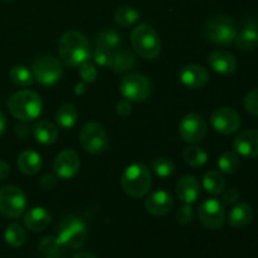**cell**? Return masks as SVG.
I'll list each match as a JSON object with an SVG mask.
<instances>
[{"instance_id": "38", "label": "cell", "mask_w": 258, "mask_h": 258, "mask_svg": "<svg viewBox=\"0 0 258 258\" xmlns=\"http://www.w3.org/2000/svg\"><path fill=\"white\" fill-rule=\"evenodd\" d=\"M244 108L252 115L258 116V88L251 91L244 98Z\"/></svg>"}, {"instance_id": "2", "label": "cell", "mask_w": 258, "mask_h": 258, "mask_svg": "<svg viewBox=\"0 0 258 258\" xmlns=\"http://www.w3.org/2000/svg\"><path fill=\"white\" fill-rule=\"evenodd\" d=\"M8 108L10 113L23 122H29L40 116L43 108L39 95L33 91L23 90L9 98Z\"/></svg>"}, {"instance_id": "31", "label": "cell", "mask_w": 258, "mask_h": 258, "mask_svg": "<svg viewBox=\"0 0 258 258\" xmlns=\"http://www.w3.org/2000/svg\"><path fill=\"white\" fill-rule=\"evenodd\" d=\"M9 77L10 81L19 87H29L34 82V76L32 71H29L24 66H14L10 70Z\"/></svg>"}, {"instance_id": "20", "label": "cell", "mask_w": 258, "mask_h": 258, "mask_svg": "<svg viewBox=\"0 0 258 258\" xmlns=\"http://www.w3.org/2000/svg\"><path fill=\"white\" fill-rule=\"evenodd\" d=\"M23 221H24L25 228L29 231L42 232L49 226L50 214L43 207H34L25 213Z\"/></svg>"}, {"instance_id": "23", "label": "cell", "mask_w": 258, "mask_h": 258, "mask_svg": "<svg viewBox=\"0 0 258 258\" xmlns=\"http://www.w3.org/2000/svg\"><path fill=\"white\" fill-rule=\"evenodd\" d=\"M253 218V209L249 204L239 203L231 209L228 216V222L234 228L246 227Z\"/></svg>"}, {"instance_id": "21", "label": "cell", "mask_w": 258, "mask_h": 258, "mask_svg": "<svg viewBox=\"0 0 258 258\" xmlns=\"http://www.w3.org/2000/svg\"><path fill=\"white\" fill-rule=\"evenodd\" d=\"M42 158L38 153L33 150L23 151L18 156L17 165L23 174L27 175H34L42 169Z\"/></svg>"}, {"instance_id": "11", "label": "cell", "mask_w": 258, "mask_h": 258, "mask_svg": "<svg viewBox=\"0 0 258 258\" xmlns=\"http://www.w3.org/2000/svg\"><path fill=\"white\" fill-rule=\"evenodd\" d=\"M199 221L206 228L216 229L222 228L226 221V211L222 202L218 199H207L201 204L198 211Z\"/></svg>"}, {"instance_id": "33", "label": "cell", "mask_w": 258, "mask_h": 258, "mask_svg": "<svg viewBox=\"0 0 258 258\" xmlns=\"http://www.w3.org/2000/svg\"><path fill=\"white\" fill-rule=\"evenodd\" d=\"M218 168L224 174H234L239 168V159L233 151L222 154L218 159Z\"/></svg>"}, {"instance_id": "40", "label": "cell", "mask_w": 258, "mask_h": 258, "mask_svg": "<svg viewBox=\"0 0 258 258\" xmlns=\"http://www.w3.org/2000/svg\"><path fill=\"white\" fill-rule=\"evenodd\" d=\"M55 175H45L40 179L39 185L43 190H50L55 185Z\"/></svg>"}, {"instance_id": "42", "label": "cell", "mask_w": 258, "mask_h": 258, "mask_svg": "<svg viewBox=\"0 0 258 258\" xmlns=\"http://www.w3.org/2000/svg\"><path fill=\"white\" fill-rule=\"evenodd\" d=\"M10 173V168L8 165L7 161L4 160H0V181L4 180V179L8 178Z\"/></svg>"}, {"instance_id": "14", "label": "cell", "mask_w": 258, "mask_h": 258, "mask_svg": "<svg viewBox=\"0 0 258 258\" xmlns=\"http://www.w3.org/2000/svg\"><path fill=\"white\" fill-rule=\"evenodd\" d=\"M53 170L57 178L62 180L72 179L80 170V158L72 150H63L55 158Z\"/></svg>"}, {"instance_id": "29", "label": "cell", "mask_w": 258, "mask_h": 258, "mask_svg": "<svg viewBox=\"0 0 258 258\" xmlns=\"http://www.w3.org/2000/svg\"><path fill=\"white\" fill-rule=\"evenodd\" d=\"M139 18H140V12L128 5L118 8L115 12V23L121 28L131 27L138 22Z\"/></svg>"}, {"instance_id": "27", "label": "cell", "mask_w": 258, "mask_h": 258, "mask_svg": "<svg viewBox=\"0 0 258 258\" xmlns=\"http://www.w3.org/2000/svg\"><path fill=\"white\" fill-rule=\"evenodd\" d=\"M4 239L8 246L13 247V248H18V247H22L25 243L27 233H25L24 228L20 224L12 223L5 229Z\"/></svg>"}, {"instance_id": "22", "label": "cell", "mask_w": 258, "mask_h": 258, "mask_svg": "<svg viewBox=\"0 0 258 258\" xmlns=\"http://www.w3.org/2000/svg\"><path fill=\"white\" fill-rule=\"evenodd\" d=\"M234 44L241 50H253L258 47V27L248 24L237 33Z\"/></svg>"}, {"instance_id": "30", "label": "cell", "mask_w": 258, "mask_h": 258, "mask_svg": "<svg viewBox=\"0 0 258 258\" xmlns=\"http://www.w3.org/2000/svg\"><path fill=\"white\" fill-rule=\"evenodd\" d=\"M97 44L98 47L106 48V49L115 50L120 47L121 44V35L117 30L107 28L105 30H101L97 34Z\"/></svg>"}, {"instance_id": "35", "label": "cell", "mask_w": 258, "mask_h": 258, "mask_svg": "<svg viewBox=\"0 0 258 258\" xmlns=\"http://www.w3.org/2000/svg\"><path fill=\"white\" fill-rule=\"evenodd\" d=\"M113 58V50L106 49V48L97 47L93 54V59L101 67H111Z\"/></svg>"}, {"instance_id": "10", "label": "cell", "mask_w": 258, "mask_h": 258, "mask_svg": "<svg viewBox=\"0 0 258 258\" xmlns=\"http://www.w3.org/2000/svg\"><path fill=\"white\" fill-rule=\"evenodd\" d=\"M80 143L90 154H102L108 148V138L100 123L88 122L80 131Z\"/></svg>"}, {"instance_id": "8", "label": "cell", "mask_w": 258, "mask_h": 258, "mask_svg": "<svg viewBox=\"0 0 258 258\" xmlns=\"http://www.w3.org/2000/svg\"><path fill=\"white\" fill-rule=\"evenodd\" d=\"M32 73L43 86H53L62 76V66L53 55H40L33 62Z\"/></svg>"}, {"instance_id": "36", "label": "cell", "mask_w": 258, "mask_h": 258, "mask_svg": "<svg viewBox=\"0 0 258 258\" xmlns=\"http://www.w3.org/2000/svg\"><path fill=\"white\" fill-rule=\"evenodd\" d=\"M176 221L180 224H189L193 222L194 219V212L193 208L190 207V204H184L183 207L176 211Z\"/></svg>"}, {"instance_id": "5", "label": "cell", "mask_w": 258, "mask_h": 258, "mask_svg": "<svg viewBox=\"0 0 258 258\" xmlns=\"http://www.w3.org/2000/svg\"><path fill=\"white\" fill-rule=\"evenodd\" d=\"M57 242L68 248H80L87 239L86 224L76 216H66L58 224Z\"/></svg>"}, {"instance_id": "15", "label": "cell", "mask_w": 258, "mask_h": 258, "mask_svg": "<svg viewBox=\"0 0 258 258\" xmlns=\"http://www.w3.org/2000/svg\"><path fill=\"white\" fill-rule=\"evenodd\" d=\"M180 81L185 87L199 90L208 83L209 73L203 66L188 64L181 70Z\"/></svg>"}, {"instance_id": "41", "label": "cell", "mask_w": 258, "mask_h": 258, "mask_svg": "<svg viewBox=\"0 0 258 258\" xmlns=\"http://www.w3.org/2000/svg\"><path fill=\"white\" fill-rule=\"evenodd\" d=\"M116 111H117V113L120 116H127L130 115L131 112V103L128 102L127 100H123L121 101V102L117 103V106H116Z\"/></svg>"}, {"instance_id": "18", "label": "cell", "mask_w": 258, "mask_h": 258, "mask_svg": "<svg viewBox=\"0 0 258 258\" xmlns=\"http://www.w3.org/2000/svg\"><path fill=\"white\" fill-rule=\"evenodd\" d=\"M176 196L184 204H191L201 196V184L193 175H184L175 186Z\"/></svg>"}, {"instance_id": "45", "label": "cell", "mask_w": 258, "mask_h": 258, "mask_svg": "<svg viewBox=\"0 0 258 258\" xmlns=\"http://www.w3.org/2000/svg\"><path fill=\"white\" fill-rule=\"evenodd\" d=\"M5 2H7V0H5Z\"/></svg>"}, {"instance_id": "39", "label": "cell", "mask_w": 258, "mask_h": 258, "mask_svg": "<svg viewBox=\"0 0 258 258\" xmlns=\"http://www.w3.org/2000/svg\"><path fill=\"white\" fill-rule=\"evenodd\" d=\"M239 199V191L237 189H228L223 194V203L224 204H233Z\"/></svg>"}, {"instance_id": "32", "label": "cell", "mask_w": 258, "mask_h": 258, "mask_svg": "<svg viewBox=\"0 0 258 258\" xmlns=\"http://www.w3.org/2000/svg\"><path fill=\"white\" fill-rule=\"evenodd\" d=\"M183 158L188 165L193 166V168H199V166H203L204 164L208 160V155H207L206 151L202 148H197V146H190V148H186L183 151Z\"/></svg>"}, {"instance_id": "16", "label": "cell", "mask_w": 258, "mask_h": 258, "mask_svg": "<svg viewBox=\"0 0 258 258\" xmlns=\"http://www.w3.org/2000/svg\"><path fill=\"white\" fill-rule=\"evenodd\" d=\"M233 146L239 155L244 158L258 156V130H244L236 136Z\"/></svg>"}, {"instance_id": "17", "label": "cell", "mask_w": 258, "mask_h": 258, "mask_svg": "<svg viewBox=\"0 0 258 258\" xmlns=\"http://www.w3.org/2000/svg\"><path fill=\"white\" fill-rule=\"evenodd\" d=\"M174 206L173 197L165 190H156L151 193L145 201V208L153 216H165Z\"/></svg>"}, {"instance_id": "13", "label": "cell", "mask_w": 258, "mask_h": 258, "mask_svg": "<svg viewBox=\"0 0 258 258\" xmlns=\"http://www.w3.org/2000/svg\"><path fill=\"white\" fill-rule=\"evenodd\" d=\"M211 123L217 133L222 135H231L241 127V116L234 108H217L211 116Z\"/></svg>"}, {"instance_id": "43", "label": "cell", "mask_w": 258, "mask_h": 258, "mask_svg": "<svg viewBox=\"0 0 258 258\" xmlns=\"http://www.w3.org/2000/svg\"><path fill=\"white\" fill-rule=\"evenodd\" d=\"M5 128H7V120H5V116L3 115V112L0 111V138H2L3 134L5 133Z\"/></svg>"}, {"instance_id": "6", "label": "cell", "mask_w": 258, "mask_h": 258, "mask_svg": "<svg viewBox=\"0 0 258 258\" xmlns=\"http://www.w3.org/2000/svg\"><path fill=\"white\" fill-rule=\"evenodd\" d=\"M204 34L208 40L216 44L228 45L236 39L237 25L234 20L227 15H216L207 20Z\"/></svg>"}, {"instance_id": "4", "label": "cell", "mask_w": 258, "mask_h": 258, "mask_svg": "<svg viewBox=\"0 0 258 258\" xmlns=\"http://www.w3.org/2000/svg\"><path fill=\"white\" fill-rule=\"evenodd\" d=\"M131 45L134 50L145 59H154L158 57L161 48L158 33L148 23H141L133 30Z\"/></svg>"}, {"instance_id": "37", "label": "cell", "mask_w": 258, "mask_h": 258, "mask_svg": "<svg viewBox=\"0 0 258 258\" xmlns=\"http://www.w3.org/2000/svg\"><path fill=\"white\" fill-rule=\"evenodd\" d=\"M80 75L85 82H93L96 77H97V70H96L92 63L87 60V62L82 63L80 66Z\"/></svg>"}, {"instance_id": "28", "label": "cell", "mask_w": 258, "mask_h": 258, "mask_svg": "<svg viewBox=\"0 0 258 258\" xmlns=\"http://www.w3.org/2000/svg\"><path fill=\"white\" fill-rule=\"evenodd\" d=\"M135 67V58L131 54L128 50H118V52H113L112 58V68L115 72L117 73H125L127 71H131Z\"/></svg>"}, {"instance_id": "19", "label": "cell", "mask_w": 258, "mask_h": 258, "mask_svg": "<svg viewBox=\"0 0 258 258\" xmlns=\"http://www.w3.org/2000/svg\"><path fill=\"white\" fill-rule=\"evenodd\" d=\"M208 63L213 71L221 75H231L237 68V59L228 50H214L209 54Z\"/></svg>"}, {"instance_id": "12", "label": "cell", "mask_w": 258, "mask_h": 258, "mask_svg": "<svg viewBox=\"0 0 258 258\" xmlns=\"http://www.w3.org/2000/svg\"><path fill=\"white\" fill-rule=\"evenodd\" d=\"M207 134V122L198 113H186L179 123V135L185 143L197 144L204 139Z\"/></svg>"}, {"instance_id": "1", "label": "cell", "mask_w": 258, "mask_h": 258, "mask_svg": "<svg viewBox=\"0 0 258 258\" xmlns=\"http://www.w3.org/2000/svg\"><path fill=\"white\" fill-rule=\"evenodd\" d=\"M58 53L66 66L80 67L90 58L91 47L87 38L82 33L71 30L60 37L58 42Z\"/></svg>"}, {"instance_id": "25", "label": "cell", "mask_w": 258, "mask_h": 258, "mask_svg": "<svg viewBox=\"0 0 258 258\" xmlns=\"http://www.w3.org/2000/svg\"><path fill=\"white\" fill-rule=\"evenodd\" d=\"M203 188L207 193L212 196H218L226 188V179L219 171L211 170L204 174L203 176Z\"/></svg>"}, {"instance_id": "44", "label": "cell", "mask_w": 258, "mask_h": 258, "mask_svg": "<svg viewBox=\"0 0 258 258\" xmlns=\"http://www.w3.org/2000/svg\"><path fill=\"white\" fill-rule=\"evenodd\" d=\"M73 258H97V257L92 253H88V252H81V253L76 254Z\"/></svg>"}, {"instance_id": "7", "label": "cell", "mask_w": 258, "mask_h": 258, "mask_svg": "<svg viewBox=\"0 0 258 258\" xmlns=\"http://www.w3.org/2000/svg\"><path fill=\"white\" fill-rule=\"evenodd\" d=\"M151 81L140 73H133L121 81L120 92L127 101L143 102L151 95Z\"/></svg>"}, {"instance_id": "24", "label": "cell", "mask_w": 258, "mask_h": 258, "mask_svg": "<svg viewBox=\"0 0 258 258\" xmlns=\"http://www.w3.org/2000/svg\"><path fill=\"white\" fill-rule=\"evenodd\" d=\"M33 134L38 143L43 145H52L58 138V128L54 123L49 121H39L34 125Z\"/></svg>"}, {"instance_id": "3", "label": "cell", "mask_w": 258, "mask_h": 258, "mask_svg": "<svg viewBox=\"0 0 258 258\" xmlns=\"http://www.w3.org/2000/svg\"><path fill=\"white\" fill-rule=\"evenodd\" d=\"M151 174L144 164H131L121 176V186L127 196L143 198L151 188Z\"/></svg>"}, {"instance_id": "34", "label": "cell", "mask_w": 258, "mask_h": 258, "mask_svg": "<svg viewBox=\"0 0 258 258\" xmlns=\"http://www.w3.org/2000/svg\"><path fill=\"white\" fill-rule=\"evenodd\" d=\"M151 169L160 178H168V176L173 175L174 164L169 158L161 156V158L154 159L153 163H151Z\"/></svg>"}, {"instance_id": "9", "label": "cell", "mask_w": 258, "mask_h": 258, "mask_svg": "<svg viewBox=\"0 0 258 258\" xmlns=\"http://www.w3.org/2000/svg\"><path fill=\"white\" fill-rule=\"evenodd\" d=\"M27 207L25 194L19 188L5 185L0 188V213L7 218H18Z\"/></svg>"}, {"instance_id": "26", "label": "cell", "mask_w": 258, "mask_h": 258, "mask_svg": "<svg viewBox=\"0 0 258 258\" xmlns=\"http://www.w3.org/2000/svg\"><path fill=\"white\" fill-rule=\"evenodd\" d=\"M78 113L77 110L73 105L71 103H64L59 110L57 111V115H55V120H57V123L59 127L66 128H72L73 126L77 122Z\"/></svg>"}]
</instances>
